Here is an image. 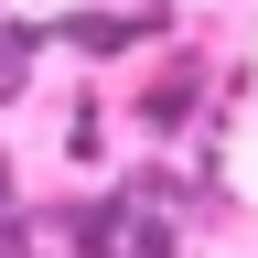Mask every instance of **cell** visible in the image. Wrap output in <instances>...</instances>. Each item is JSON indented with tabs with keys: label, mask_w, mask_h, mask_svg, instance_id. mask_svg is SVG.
Segmentation results:
<instances>
[{
	"label": "cell",
	"mask_w": 258,
	"mask_h": 258,
	"mask_svg": "<svg viewBox=\"0 0 258 258\" xmlns=\"http://www.w3.org/2000/svg\"><path fill=\"white\" fill-rule=\"evenodd\" d=\"M0 194H11V161H0Z\"/></svg>",
	"instance_id": "cell-1"
}]
</instances>
